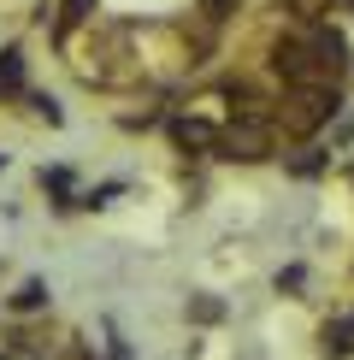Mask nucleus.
Here are the masks:
<instances>
[{"instance_id": "1", "label": "nucleus", "mask_w": 354, "mask_h": 360, "mask_svg": "<svg viewBox=\"0 0 354 360\" xmlns=\"http://www.w3.org/2000/svg\"><path fill=\"white\" fill-rule=\"evenodd\" d=\"M272 71L289 89H336L348 77V41L331 24H295L272 41Z\"/></svg>"}, {"instance_id": "2", "label": "nucleus", "mask_w": 354, "mask_h": 360, "mask_svg": "<svg viewBox=\"0 0 354 360\" xmlns=\"http://www.w3.org/2000/svg\"><path fill=\"white\" fill-rule=\"evenodd\" d=\"M272 136H277V124H272L260 107H236V118L218 130L213 148H218L225 160H266V154H272Z\"/></svg>"}, {"instance_id": "3", "label": "nucleus", "mask_w": 354, "mask_h": 360, "mask_svg": "<svg viewBox=\"0 0 354 360\" xmlns=\"http://www.w3.org/2000/svg\"><path fill=\"white\" fill-rule=\"evenodd\" d=\"M336 107H343V95H336V89H289L277 124H284L289 136H313L319 124H331V118H336Z\"/></svg>"}, {"instance_id": "4", "label": "nucleus", "mask_w": 354, "mask_h": 360, "mask_svg": "<svg viewBox=\"0 0 354 360\" xmlns=\"http://www.w3.org/2000/svg\"><path fill=\"white\" fill-rule=\"evenodd\" d=\"M171 136L183 142V148H213V142H218V130H213V124H201V118H171Z\"/></svg>"}, {"instance_id": "5", "label": "nucleus", "mask_w": 354, "mask_h": 360, "mask_svg": "<svg viewBox=\"0 0 354 360\" xmlns=\"http://www.w3.org/2000/svg\"><path fill=\"white\" fill-rule=\"evenodd\" d=\"M277 6H284L295 24H324L336 12V0H277Z\"/></svg>"}, {"instance_id": "6", "label": "nucleus", "mask_w": 354, "mask_h": 360, "mask_svg": "<svg viewBox=\"0 0 354 360\" xmlns=\"http://www.w3.org/2000/svg\"><path fill=\"white\" fill-rule=\"evenodd\" d=\"M18 83H24V53L6 48V53H0V95H12Z\"/></svg>"}, {"instance_id": "7", "label": "nucleus", "mask_w": 354, "mask_h": 360, "mask_svg": "<svg viewBox=\"0 0 354 360\" xmlns=\"http://www.w3.org/2000/svg\"><path fill=\"white\" fill-rule=\"evenodd\" d=\"M324 354H354V319L324 325Z\"/></svg>"}, {"instance_id": "8", "label": "nucleus", "mask_w": 354, "mask_h": 360, "mask_svg": "<svg viewBox=\"0 0 354 360\" xmlns=\"http://www.w3.org/2000/svg\"><path fill=\"white\" fill-rule=\"evenodd\" d=\"M242 6V0H201V12H206V24H225L230 12Z\"/></svg>"}, {"instance_id": "9", "label": "nucleus", "mask_w": 354, "mask_h": 360, "mask_svg": "<svg viewBox=\"0 0 354 360\" xmlns=\"http://www.w3.org/2000/svg\"><path fill=\"white\" fill-rule=\"evenodd\" d=\"M41 302H48V295H41V283H24V290L12 295V307H18V313H29V307H41Z\"/></svg>"}, {"instance_id": "10", "label": "nucleus", "mask_w": 354, "mask_h": 360, "mask_svg": "<svg viewBox=\"0 0 354 360\" xmlns=\"http://www.w3.org/2000/svg\"><path fill=\"white\" fill-rule=\"evenodd\" d=\"M289 172H295V177H313V172H324V154H319V148H307V154L295 160Z\"/></svg>"}]
</instances>
